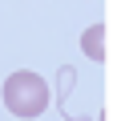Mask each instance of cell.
I'll return each instance as SVG.
<instances>
[{
	"label": "cell",
	"instance_id": "cell-1",
	"mask_svg": "<svg viewBox=\"0 0 121 121\" xmlns=\"http://www.w3.org/2000/svg\"><path fill=\"white\" fill-rule=\"evenodd\" d=\"M4 105L12 117L20 121H32L48 109V81L32 69H16L8 81H4Z\"/></svg>",
	"mask_w": 121,
	"mask_h": 121
},
{
	"label": "cell",
	"instance_id": "cell-2",
	"mask_svg": "<svg viewBox=\"0 0 121 121\" xmlns=\"http://www.w3.org/2000/svg\"><path fill=\"white\" fill-rule=\"evenodd\" d=\"M81 48L89 60H105V24H89L81 36Z\"/></svg>",
	"mask_w": 121,
	"mask_h": 121
}]
</instances>
